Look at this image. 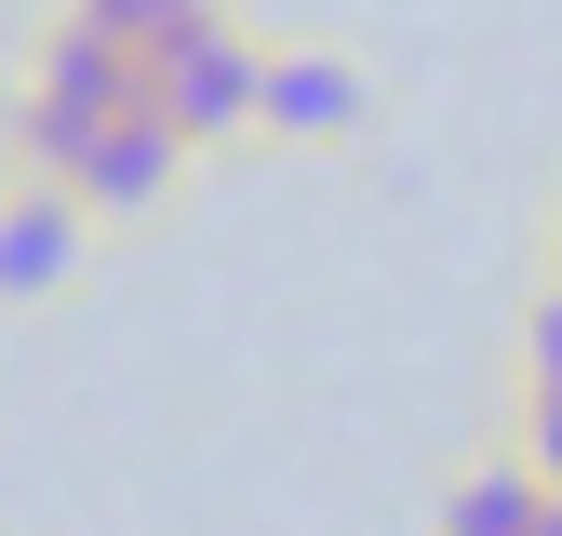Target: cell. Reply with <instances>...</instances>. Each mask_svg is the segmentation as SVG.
<instances>
[{"instance_id": "obj_1", "label": "cell", "mask_w": 562, "mask_h": 536, "mask_svg": "<svg viewBox=\"0 0 562 536\" xmlns=\"http://www.w3.org/2000/svg\"><path fill=\"white\" fill-rule=\"evenodd\" d=\"M148 108L188 134L201 161L268 148V41L241 27V0H228V14H188V27L148 54Z\"/></svg>"}, {"instance_id": "obj_2", "label": "cell", "mask_w": 562, "mask_h": 536, "mask_svg": "<svg viewBox=\"0 0 562 536\" xmlns=\"http://www.w3.org/2000/svg\"><path fill=\"white\" fill-rule=\"evenodd\" d=\"M375 67L348 54V41H268V148L281 161H348V148H375Z\"/></svg>"}, {"instance_id": "obj_3", "label": "cell", "mask_w": 562, "mask_h": 536, "mask_svg": "<svg viewBox=\"0 0 562 536\" xmlns=\"http://www.w3.org/2000/svg\"><path fill=\"white\" fill-rule=\"evenodd\" d=\"M94 201L67 188V175H0V309H54V295H81L94 282Z\"/></svg>"}, {"instance_id": "obj_4", "label": "cell", "mask_w": 562, "mask_h": 536, "mask_svg": "<svg viewBox=\"0 0 562 536\" xmlns=\"http://www.w3.org/2000/svg\"><path fill=\"white\" fill-rule=\"evenodd\" d=\"M67 188L94 201V228H108V242H134V228H161L175 201L201 188V148H188L161 108H121L94 148H81V175H67Z\"/></svg>"}, {"instance_id": "obj_5", "label": "cell", "mask_w": 562, "mask_h": 536, "mask_svg": "<svg viewBox=\"0 0 562 536\" xmlns=\"http://www.w3.org/2000/svg\"><path fill=\"white\" fill-rule=\"evenodd\" d=\"M14 81H27V94H67V108H94V121H121V108H148V54L108 41L94 14H41Z\"/></svg>"}, {"instance_id": "obj_6", "label": "cell", "mask_w": 562, "mask_h": 536, "mask_svg": "<svg viewBox=\"0 0 562 536\" xmlns=\"http://www.w3.org/2000/svg\"><path fill=\"white\" fill-rule=\"evenodd\" d=\"M536 510H549V469L509 443V456H469L456 483H442V523L429 536H536Z\"/></svg>"}, {"instance_id": "obj_7", "label": "cell", "mask_w": 562, "mask_h": 536, "mask_svg": "<svg viewBox=\"0 0 562 536\" xmlns=\"http://www.w3.org/2000/svg\"><path fill=\"white\" fill-rule=\"evenodd\" d=\"M522 456L549 469V496H562V389L549 376H522Z\"/></svg>"}, {"instance_id": "obj_8", "label": "cell", "mask_w": 562, "mask_h": 536, "mask_svg": "<svg viewBox=\"0 0 562 536\" xmlns=\"http://www.w3.org/2000/svg\"><path fill=\"white\" fill-rule=\"evenodd\" d=\"M161 14H175V27H188V14H228V0H161Z\"/></svg>"}, {"instance_id": "obj_9", "label": "cell", "mask_w": 562, "mask_h": 536, "mask_svg": "<svg viewBox=\"0 0 562 536\" xmlns=\"http://www.w3.org/2000/svg\"><path fill=\"white\" fill-rule=\"evenodd\" d=\"M549 282H562V201H549Z\"/></svg>"}]
</instances>
